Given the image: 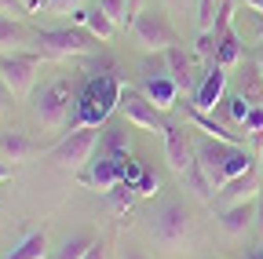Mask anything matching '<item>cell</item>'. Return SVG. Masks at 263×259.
<instances>
[{"mask_svg": "<svg viewBox=\"0 0 263 259\" xmlns=\"http://www.w3.org/2000/svg\"><path fill=\"white\" fill-rule=\"evenodd\" d=\"M194 157H197V168L205 172V179H209L212 190H223L227 183H234V179H241V175L252 172V157L241 146H234V143L209 139V143H201L194 150Z\"/></svg>", "mask_w": 263, "mask_h": 259, "instance_id": "cell-1", "label": "cell"}, {"mask_svg": "<svg viewBox=\"0 0 263 259\" xmlns=\"http://www.w3.org/2000/svg\"><path fill=\"white\" fill-rule=\"evenodd\" d=\"M121 91H124V81H117L114 73L91 77L88 88L81 91V99H77L70 128H103L106 117L121 106Z\"/></svg>", "mask_w": 263, "mask_h": 259, "instance_id": "cell-2", "label": "cell"}, {"mask_svg": "<svg viewBox=\"0 0 263 259\" xmlns=\"http://www.w3.org/2000/svg\"><path fill=\"white\" fill-rule=\"evenodd\" d=\"M41 58L51 62H66V58H88L95 51V37L84 29H41L33 33V48Z\"/></svg>", "mask_w": 263, "mask_h": 259, "instance_id": "cell-3", "label": "cell"}, {"mask_svg": "<svg viewBox=\"0 0 263 259\" xmlns=\"http://www.w3.org/2000/svg\"><path fill=\"white\" fill-rule=\"evenodd\" d=\"M73 88H70V81H51V84H44L41 88V95L33 99V113H37V121L48 128V132H62L66 124L73 121Z\"/></svg>", "mask_w": 263, "mask_h": 259, "instance_id": "cell-4", "label": "cell"}, {"mask_svg": "<svg viewBox=\"0 0 263 259\" xmlns=\"http://www.w3.org/2000/svg\"><path fill=\"white\" fill-rule=\"evenodd\" d=\"M99 139H103L99 128H73V132L51 150V161H55L59 168H66V172H81L84 165H91V161H95Z\"/></svg>", "mask_w": 263, "mask_h": 259, "instance_id": "cell-5", "label": "cell"}, {"mask_svg": "<svg viewBox=\"0 0 263 259\" xmlns=\"http://www.w3.org/2000/svg\"><path fill=\"white\" fill-rule=\"evenodd\" d=\"M37 51H0V81L8 84V91L15 99H26L37 81Z\"/></svg>", "mask_w": 263, "mask_h": 259, "instance_id": "cell-6", "label": "cell"}, {"mask_svg": "<svg viewBox=\"0 0 263 259\" xmlns=\"http://www.w3.org/2000/svg\"><path fill=\"white\" fill-rule=\"evenodd\" d=\"M132 37H136V44H139L143 51H161V55L176 44L172 26L164 22L157 11H150V8H143L136 18H132Z\"/></svg>", "mask_w": 263, "mask_h": 259, "instance_id": "cell-7", "label": "cell"}, {"mask_svg": "<svg viewBox=\"0 0 263 259\" xmlns=\"http://www.w3.org/2000/svg\"><path fill=\"white\" fill-rule=\"evenodd\" d=\"M117 110L124 113V121H128V124L143 128V132H154V135H164V132H168V124L161 121V110L146 99L143 91L128 88V84H124V91H121V106H117Z\"/></svg>", "mask_w": 263, "mask_h": 259, "instance_id": "cell-8", "label": "cell"}, {"mask_svg": "<svg viewBox=\"0 0 263 259\" xmlns=\"http://www.w3.org/2000/svg\"><path fill=\"white\" fill-rule=\"evenodd\" d=\"M143 95H146V99L164 113V110H172L176 103H179V84L172 81V73H168V66H164V55H161V62H157V70L150 66L146 70V77H143V88H139Z\"/></svg>", "mask_w": 263, "mask_h": 259, "instance_id": "cell-9", "label": "cell"}, {"mask_svg": "<svg viewBox=\"0 0 263 259\" xmlns=\"http://www.w3.org/2000/svg\"><path fill=\"white\" fill-rule=\"evenodd\" d=\"M227 70L219 66V62H209V70L201 73V81L194 84V91H190V106H197L201 113H212L223 99H227Z\"/></svg>", "mask_w": 263, "mask_h": 259, "instance_id": "cell-10", "label": "cell"}, {"mask_svg": "<svg viewBox=\"0 0 263 259\" xmlns=\"http://www.w3.org/2000/svg\"><path fill=\"white\" fill-rule=\"evenodd\" d=\"M186 230H190V215H186L183 205H168V208L157 215V223H154L157 241L168 245V248H179V245L186 241Z\"/></svg>", "mask_w": 263, "mask_h": 259, "instance_id": "cell-11", "label": "cell"}, {"mask_svg": "<svg viewBox=\"0 0 263 259\" xmlns=\"http://www.w3.org/2000/svg\"><path fill=\"white\" fill-rule=\"evenodd\" d=\"M164 157H168V165H172V172L176 175H186L190 168H194V146H190V139H186V132L183 128H176V124H168V132H164Z\"/></svg>", "mask_w": 263, "mask_h": 259, "instance_id": "cell-12", "label": "cell"}, {"mask_svg": "<svg viewBox=\"0 0 263 259\" xmlns=\"http://www.w3.org/2000/svg\"><path fill=\"white\" fill-rule=\"evenodd\" d=\"M84 183L95 186L99 193L117 190V186L124 183V175H121V161H114V157H106V153H99V161H91V168H88Z\"/></svg>", "mask_w": 263, "mask_h": 259, "instance_id": "cell-13", "label": "cell"}, {"mask_svg": "<svg viewBox=\"0 0 263 259\" xmlns=\"http://www.w3.org/2000/svg\"><path fill=\"white\" fill-rule=\"evenodd\" d=\"M256 215H259V201L252 197V201H238V205H227V208H223V219H219V223H223V230H227V234H234V237H238V234H245L249 226L256 223Z\"/></svg>", "mask_w": 263, "mask_h": 259, "instance_id": "cell-14", "label": "cell"}, {"mask_svg": "<svg viewBox=\"0 0 263 259\" xmlns=\"http://www.w3.org/2000/svg\"><path fill=\"white\" fill-rule=\"evenodd\" d=\"M256 193H259V179H256V172H249V175H241L234 183H227L223 190H216V197L227 208V205H238V201H252Z\"/></svg>", "mask_w": 263, "mask_h": 259, "instance_id": "cell-15", "label": "cell"}, {"mask_svg": "<svg viewBox=\"0 0 263 259\" xmlns=\"http://www.w3.org/2000/svg\"><path fill=\"white\" fill-rule=\"evenodd\" d=\"M164 66H168L172 81L179 84V91H194V77H190V55H186L179 44H172L168 51H164Z\"/></svg>", "mask_w": 263, "mask_h": 259, "instance_id": "cell-16", "label": "cell"}, {"mask_svg": "<svg viewBox=\"0 0 263 259\" xmlns=\"http://www.w3.org/2000/svg\"><path fill=\"white\" fill-rule=\"evenodd\" d=\"M73 18H77L81 26H88V33H91L95 41H110V37L117 33V22L106 18L99 8H95V11H73Z\"/></svg>", "mask_w": 263, "mask_h": 259, "instance_id": "cell-17", "label": "cell"}, {"mask_svg": "<svg viewBox=\"0 0 263 259\" xmlns=\"http://www.w3.org/2000/svg\"><path fill=\"white\" fill-rule=\"evenodd\" d=\"M0 150H4L8 161H29L37 153V146H33L22 132H0Z\"/></svg>", "mask_w": 263, "mask_h": 259, "instance_id": "cell-18", "label": "cell"}, {"mask_svg": "<svg viewBox=\"0 0 263 259\" xmlns=\"http://www.w3.org/2000/svg\"><path fill=\"white\" fill-rule=\"evenodd\" d=\"M26 48V29L18 26V18L0 15V51H22Z\"/></svg>", "mask_w": 263, "mask_h": 259, "instance_id": "cell-19", "label": "cell"}, {"mask_svg": "<svg viewBox=\"0 0 263 259\" xmlns=\"http://www.w3.org/2000/svg\"><path fill=\"white\" fill-rule=\"evenodd\" d=\"M99 146H103L106 157L124 161V157H128V128H106L103 139H99Z\"/></svg>", "mask_w": 263, "mask_h": 259, "instance_id": "cell-20", "label": "cell"}, {"mask_svg": "<svg viewBox=\"0 0 263 259\" xmlns=\"http://www.w3.org/2000/svg\"><path fill=\"white\" fill-rule=\"evenodd\" d=\"M241 95H245L252 106H259V103H263V73H259L256 62H252V66L245 62V73H241Z\"/></svg>", "mask_w": 263, "mask_h": 259, "instance_id": "cell-21", "label": "cell"}, {"mask_svg": "<svg viewBox=\"0 0 263 259\" xmlns=\"http://www.w3.org/2000/svg\"><path fill=\"white\" fill-rule=\"evenodd\" d=\"M44 255H48V234L37 230V234H29V237H26L8 259H44Z\"/></svg>", "mask_w": 263, "mask_h": 259, "instance_id": "cell-22", "label": "cell"}, {"mask_svg": "<svg viewBox=\"0 0 263 259\" xmlns=\"http://www.w3.org/2000/svg\"><path fill=\"white\" fill-rule=\"evenodd\" d=\"M223 106V113H227V121L234 124V128H245V117H249V110H252V103L245 99V95L238 91V95H227V99L219 103Z\"/></svg>", "mask_w": 263, "mask_h": 259, "instance_id": "cell-23", "label": "cell"}, {"mask_svg": "<svg viewBox=\"0 0 263 259\" xmlns=\"http://www.w3.org/2000/svg\"><path fill=\"white\" fill-rule=\"evenodd\" d=\"M106 197H110V208H114L117 215H128V208L136 205V197H139V190L132 186V183H121L117 190H110V193H106Z\"/></svg>", "mask_w": 263, "mask_h": 259, "instance_id": "cell-24", "label": "cell"}, {"mask_svg": "<svg viewBox=\"0 0 263 259\" xmlns=\"http://www.w3.org/2000/svg\"><path fill=\"white\" fill-rule=\"evenodd\" d=\"M88 248H91V234H73V237L62 241V248L55 252V259H84Z\"/></svg>", "mask_w": 263, "mask_h": 259, "instance_id": "cell-25", "label": "cell"}, {"mask_svg": "<svg viewBox=\"0 0 263 259\" xmlns=\"http://www.w3.org/2000/svg\"><path fill=\"white\" fill-rule=\"evenodd\" d=\"M99 11H103L106 18H114V22H117V29H121V26H132L128 0H99Z\"/></svg>", "mask_w": 263, "mask_h": 259, "instance_id": "cell-26", "label": "cell"}, {"mask_svg": "<svg viewBox=\"0 0 263 259\" xmlns=\"http://www.w3.org/2000/svg\"><path fill=\"white\" fill-rule=\"evenodd\" d=\"M241 132H245V135H263V106H252V110H249Z\"/></svg>", "mask_w": 263, "mask_h": 259, "instance_id": "cell-27", "label": "cell"}, {"mask_svg": "<svg viewBox=\"0 0 263 259\" xmlns=\"http://www.w3.org/2000/svg\"><path fill=\"white\" fill-rule=\"evenodd\" d=\"M136 190H139V197H154V193H157V175L146 168L143 175H139V183H136Z\"/></svg>", "mask_w": 263, "mask_h": 259, "instance_id": "cell-28", "label": "cell"}, {"mask_svg": "<svg viewBox=\"0 0 263 259\" xmlns=\"http://www.w3.org/2000/svg\"><path fill=\"white\" fill-rule=\"evenodd\" d=\"M0 15H8V18H22V15H29V11L22 8V0H0Z\"/></svg>", "mask_w": 263, "mask_h": 259, "instance_id": "cell-29", "label": "cell"}, {"mask_svg": "<svg viewBox=\"0 0 263 259\" xmlns=\"http://www.w3.org/2000/svg\"><path fill=\"white\" fill-rule=\"evenodd\" d=\"M11 99H15V95L8 91V84H4V81H0V121L11 113Z\"/></svg>", "mask_w": 263, "mask_h": 259, "instance_id": "cell-30", "label": "cell"}, {"mask_svg": "<svg viewBox=\"0 0 263 259\" xmlns=\"http://www.w3.org/2000/svg\"><path fill=\"white\" fill-rule=\"evenodd\" d=\"M77 4H81V0H48L44 8H48V11H70V8H77Z\"/></svg>", "mask_w": 263, "mask_h": 259, "instance_id": "cell-31", "label": "cell"}, {"mask_svg": "<svg viewBox=\"0 0 263 259\" xmlns=\"http://www.w3.org/2000/svg\"><path fill=\"white\" fill-rule=\"evenodd\" d=\"M84 259H106V245L103 241H91V248L84 252Z\"/></svg>", "mask_w": 263, "mask_h": 259, "instance_id": "cell-32", "label": "cell"}, {"mask_svg": "<svg viewBox=\"0 0 263 259\" xmlns=\"http://www.w3.org/2000/svg\"><path fill=\"white\" fill-rule=\"evenodd\" d=\"M44 4H48V0H22V8H26V11H41Z\"/></svg>", "mask_w": 263, "mask_h": 259, "instance_id": "cell-33", "label": "cell"}, {"mask_svg": "<svg viewBox=\"0 0 263 259\" xmlns=\"http://www.w3.org/2000/svg\"><path fill=\"white\" fill-rule=\"evenodd\" d=\"M121 259H146L139 248H121Z\"/></svg>", "mask_w": 263, "mask_h": 259, "instance_id": "cell-34", "label": "cell"}, {"mask_svg": "<svg viewBox=\"0 0 263 259\" xmlns=\"http://www.w3.org/2000/svg\"><path fill=\"white\" fill-rule=\"evenodd\" d=\"M245 8H249V11H256V15L263 18V0H245Z\"/></svg>", "mask_w": 263, "mask_h": 259, "instance_id": "cell-35", "label": "cell"}, {"mask_svg": "<svg viewBox=\"0 0 263 259\" xmlns=\"http://www.w3.org/2000/svg\"><path fill=\"white\" fill-rule=\"evenodd\" d=\"M139 11H143V0H128V15H132V18H136Z\"/></svg>", "mask_w": 263, "mask_h": 259, "instance_id": "cell-36", "label": "cell"}, {"mask_svg": "<svg viewBox=\"0 0 263 259\" xmlns=\"http://www.w3.org/2000/svg\"><path fill=\"white\" fill-rule=\"evenodd\" d=\"M4 179H11V168L4 165V161H0V183H4Z\"/></svg>", "mask_w": 263, "mask_h": 259, "instance_id": "cell-37", "label": "cell"}, {"mask_svg": "<svg viewBox=\"0 0 263 259\" xmlns=\"http://www.w3.org/2000/svg\"><path fill=\"white\" fill-rule=\"evenodd\" d=\"M256 66H259V73H263V48H259V55H256Z\"/></svg>", "mask_w": 263, "mask_h": 259, "instance_id": "cell-38", "label": "cell"}, {"mask_svg": "<svg viewBox=\"0 0 263 259\" xmlns=\"http://www.w3.org/2000/svg\"><path fill=\"white\" fill-rule=\"evenodd\" d=\"M172 4H179V8H186V4H190V0H172Z\"/></svg>", "mask_w": 263, "mask_h": 259, "instance_id": "cell-39", "label": "cell"}, {"mask_svg": "<svg viewBox=\"0 0 263 259\" xmlns=\"http://www.w3.org/2000/svg\"><path fill=\"white\" fill-rule=\"evenodd\" d=\"M256 259H263V252H259V255H256Z\"/></svg>", "mask_w": 263, "mask_h": 259, "instance_id": "cell-40", "label": "cell"}, {"mask_svg": "<svg viewBox=\"0 0 263 259\" xmlns=\"http://www.w3.org/2000/svg\"><path fill=\"white\" fill-rule=\"evenodd\" d=\"M259 161H263V153H259Z\"/></svg>", "mask_w": 263, "mask_h": 259, "instance_id": "cell-41", "label": "cell"}]
</instances>
